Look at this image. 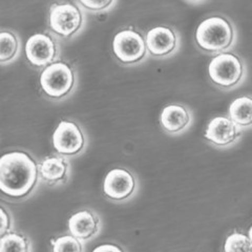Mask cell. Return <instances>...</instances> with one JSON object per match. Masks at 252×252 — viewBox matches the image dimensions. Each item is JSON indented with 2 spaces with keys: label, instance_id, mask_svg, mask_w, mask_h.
Instances as JSON below:
<instances>
[{
  "label": "cell",
  "instance_id": "obj_7",
  "mask_svg": "<svg viewBox=\"0 0 252 252\" xmlns=\"http://www.w3.org/2000/svg\"><path fill=\"white\" fill-rule=\"evenodd\" d=\"M26 56L32 66L43 69L59 60L60 44L52 32L32 35L26 44Z\"/></svg>",
  "mask_w": 252,
  "mask_h": 252
},
{
  "label": "cell",
  "instance_id": "obj_11",
  "mask_svg": "<svg viewBox=\"0 0 252 252\" xmlns=\"http://www.w3.org/2000/svg\"><path fill=\"white\" fill-rule=\"evenodd\" d=\"M243 136V129L229 117L218 116L207 124L204 138L217 148H227L236 144Z\"/></svg>",
  "mask_w": 252,
  "mask_h": 252
},
{
  "label": "cell",
  "instance_id": "obj_24",
  "mask_svg": "<svg viewBox=\"0 0 252 252\" xmlns=\"http://www.w3.org/2000/svg\"><path fill=\"white\" fill-rule=\"evenodd\" d=\"M248 236H249L250 241L252 242V226L249 228V230H248Z\"/></svg>",
  "mask_w": 252,
  "mask_h": 252
},
{
  "label": "cell",
  "instance_id": "obj_2",
  "mask_svg": "<svg viewBox=\"0 0 252 252\" xmlns=\"http://www.w3.org/2000/svg\"><path fill=\"white\" fill-rule=\"evenodd\" d=\"M194 41L201 51L210 55L229 52L236 43V30L229 18L214 15L200 22Z\"/></svg>",
  "mask_w": 252,
  "mask_h": 252
},
{
  "label": "cell",
  "instance_id": "obj_3",
  "mask_svg": "<svg viewBox=\"0 0 252 252\" xmlns=\"http://www.w3.org/2000/svg\"><path fill=\"white\" fill-rule=\"evenodd\" d=\"M39 84L45 96L60 101L72 94L77 86V72L68 62L58 60L41 70Z\"/></svg>",
  "mask_w": 252,
  "mask_h": 252
},
{
  "label": "cell",
  "instance_id": "obj_22",
  "mask_svg": "<svg viewBox=\"0 0 252 252\" xmlns=\"http://www.w3.org/2000/svg\"><path fill=\"white\" fill-rule=\"evenodd\" d=\"M94 251H114V252H118V251H123L122 248H120L119 246H115L113 244H104V245H101L97 248H94Z\"/></svg>",
  "mask_w": 252,
  "mask_h": 252
},
{
  "label": "cell",
  "instance_id": "obj_19",
  "mask_svg": "<svg viewBox=\"0 0 252 252\" xmlns=\"http://www.w3.org/2000/svg\"><path fill=\"white\" fill-rule=\"evenodd\" d=\"M53 250L55 252L62 251H76L82 252L84 251L83 242L77 239L73 234H66L59 236V238L52 241Z\"/></svg>",
  "mask_w": 252,
  "mask_h": 252
},
{
  "label": "cell",
  "instance_id": "obj_13",
  "mask_svg": "<svg viewBox=\"0 0 252 252\" xmlns=\"http://www.w3.org/2000/svg\"><path fill=\"white\" fill-rule=\"evenodd\" d=\"M40 179L50 186H60L65 184L70 175V163L68 159L61 155L47 156L38 163Z\"/></svg>",
  "mask_w": 252,
  "mask_h": 252
},
{
  "label": "cell",
  "instance_id": "obj_20",
  "mask_svg": "<svg viewBox=\"0 0 252 252\" xmlns=\"http://www.w3.org/2000/svg\"><path fill=\"white\" fill-rule=\"evenodd\" d=\"M82 9L89 13H105L113 9L118 0H76Z\"/></svg>",
  "mask_w": 252,
  "mask_h": 252
},
{
  "label": "cell",
  "instance_id": "obj_5",
  "mask_svg": "<svg viewBox=\"0 0 252 252\" xmlns=\"http://www.w3.org/2000/svg\"><path fill=\"white\" fill-rule=\"evenodd\" d=\"M84 26V10L77 1H60L51 6L49 29L57 38L72 39L80 33Z\"/></svg>",
  "mask_w": 252,
  "mask_h": 252
},
{
  "label": "cell",
  "instance_id": "obj_15",
  "mask_svg": "<svg viewBox=\"0 0 252 252\" xmlns=\"http://www.w3.org/2000/svg\"><path fill=\"white\" fill-rule=\"evenodd\" d=\"M228 117L242 129L252 128V96L235 98L228 108Z\"/></svg>",
  "mask_w": 252,
  "mask_h": 252
},
{
  "label": "cell",
  "instance_id": "obj_14",
  "mask_svg": "<svg viewBox=\"0 0 252 252\" xmlns=\"http://www.w3.org/2000/svg\"><path fill=\"white\" fill-rule=\"evenodd\" d=\"M192 123V114L182 104L166 105L161 112L160 124L169 135L178 136L189 128Z\"/></svg>",
  "mask_w": 252,
  "mask_h": 252
},
{
  "label": "cell",
  "instance_id": "obj_12",
  "mask_svg": "<svg viewBox=\"0 0 252 252\" xmlns=\"http://www.w3.org/2000/svg\"><path fill=\"white\" fill-rule=\"evenodd\" d=\"M68 231L82 242H89L96 238L101 230V220L91 209L77 211L68 219Z\"/></svg>",
  "mask_w": 252,
  "mask_h": 252
},
{
  "label": "cell",
  "instance_id": "obj_4",
  "mask_svg": "<svg viewBox=\"0 0 252 252\" xmlns=\"http://www.w3.org/2000/svg\"><path fill=\"white\" fill-rule=\"evenodd\" d=\"M247 74L244 60L234 53L224 52L215 55L208 65V76L212 84L230 91L245 80Z\"/></svg>",
  "mask_w": 252,
  "mask_h": 252
},
{
  "label": "cell",
  "instance_id": "obj_9",
  "mask_svg": "<svg viewBox=\"0 0 252 252\" xmlns=\"http://www.w3.org/2000/svg\"><path fill=\"white\" fill-rule=\"evenodd\" d=\"M102 189L108 200L117 203L126 202L136 194L138 180L126 168H113L106 173Z\"/></svg>",
  "mask_w": 252,
  "mask_h": 252
},
{
  "label": "cell",
  "instance_id": "obj_10",
  "mask_svg": "<svg viewBox=\"0 0 252 252\" xmlns=\"http://www.w3.org/2000/svg\"><path fill=\"white\" fill-rule=\"evenodd\" d=\"M148 54L154 58L164 59L175 55L180 47V35L168 26H157L145 34Z\"/></svg>",
  "mask_w": 252,
  "mask_h": 252
},
{
  "label": "cell",
  "instance_id": "obj_6",
  "mask_svg": "<svg viewBox=\"0 0 252 252\" xmlns=\"http://www.w3.org/2000/svg\"><path fill=\"white\" fill-rule=\"evenodd\" d=\"M112 49L117 60L128 66L140 64L148 55L145 36L132 29L118 32L114 36Z\"/></svg>",
  "mask_w": 252,
  "mask_h": 252
},
{
  "label": "cell",
  "instance_id": "obj_16",
  "mask_svg": "<svg viewBox=\"0 0 252 252\" xmlns=\"http://www.w3.org/2000/svg\"><path fill=\"white\" fill-rule=\"evenodd\" d=\"M20 39L15 32L4 30L0 33V63L2 65L13 62L20 52Z\"/></svg>",
  "mask_w": 252,
  "mask_h": 252
},
{
  "label": "cell",
  "instance_id": "obj_23",
  "mask_svg": "<svg viewBox=\"0 0 252 252\" xmlns=\"http://www.w3.org/2000/svg\"><path fill=\"white\" fill-rule=\"evenodd\" d=\"M187 2H190V3H193V4H196V3H201L203 1H205V0H186Z\"/></svg>",
  "mask_w": 252,
  "mask_h": 252
},
{
  "label": "cell",
  "instance_id": "obj_8",
  "mask_svg": "<svg viewBox=\"0 0 252 252\" xmlns=\"http://www.w3.org/2000/svg\"><path fill=\"white\" fill-rule=\"evenodd\" d=\"M52 142L55 152L69 158L82 154L88 140L80 124L70 120H62L53 132Z\"/></svg>",
  "mask_w": 252,
  "mask_h": 252
},
{
  "label": "cell",
  "instance_id": "obj_1",
  "mask_svg": "<svg viewBox=\"0 0 252 252\" xmlns=\"http://www.w3.org/2000/svg\"><path fill=\"white\" fill-rule=\"evenodd\" d=\"M39 179L38 163L28 153L14 151L0 159V189L7 198H28L36 189Z\"/></svg>",
  "mask_w": 252,
  "mask_h": 252
},
{
  "label": "cell",
  "instance_id": "obj_18",
  "mask_svg": "<svg viewBox=\"0 0 252 252\" xmlns=\"http://www.w3.org/2000/svg\"><path fill=\"white\" fill-rule=\"evenodd\" d=\"M224 251H252V242L249 236L241 232H232L227 236L224 244Z\"/></svg>",
  "mask_w": 252,
  "mask_h": 252
},
{
  "label": "cell",
  "instance_id": "obj_21",
  "mask_svg": "<svg viewBox=\"0 0 252 252\" xmlns=\"http://www.w3.org/2000/svg\"><path fill=\"white\" fill-rule=\"evenodd\" d=\"M0 212H1V229H0V234L3 235L11 231L13 220L10 211H7L3 206H1Z\"/></svg>",
  "mask_w": 252,
  "mask_h": 252
},
{
  "label": "cell",
  "instance_id": "obj_17",
  "mask_svg": "<svg viewBox=\"0 0 252 252\" xmlns=\"http://www.w3.org/2000/svg\"><path fill=\"white\" fill-rule=\"evenodd\" d=\"M32 250H33L32 242L25 234L10 231L1 235V240H0V251L1 252H30Z\"/></svg>",
  "mask_w": 252,
  "mask_h": 252
}]
</instances>
